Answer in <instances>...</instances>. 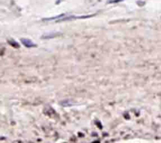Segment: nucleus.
Listing matches in <instances>:
<instances>
[{
    "instance_id": "5",
    "label": "nucleus",
    "mask_w": 161,
    "mask_h": 143,
    "mask_svg": "<svg viewBox=\"0 0 161 143\" xmlns=\"http://www.w3.org/2000/svg\"><path fill=\"white\" fill-rule=\"evenodd\" d=\"M122 1H124V0H109L108 2L109 3H116V2H120Z\"/></svg>"
},
{
    "instance_id": "1",
    "label": "nucleus",
    "mask_w": 161,
    "mask_h": 143,
    "mask_svg": "<svg viewBox=\"0 0 161 143\" xmlns=\"http://www.w3.org/2000/svg\"><path fill=\"white\" fill-rule=\"evenodd\" d=\"M21 43L25 46L28 48H31V47H36V44L35 42H33L31 39L27 38H22L21 39Z\"/></svg>"
},
{
    "instance_id": "3",
    "label": "nucleus",
    "mask_w": 161,
    "mask_h": 143,
    "mask_svg": "<svg viewBox=\"0 0 161 143\" xmlns=\"http://www.w3.org/2000/svg\"><path fill=\"white\" fill-rule=\"evenodd\" d=\"M8 42L11 45V46H14V47H16V48H18V47H20V46H19L18 43H17L16 41H14L13 39V41H11V40H9Z\"/></svg>"
},
{
    "instance_id": "4",
    "label": "nucleus",
    "mask_w": 161,
    "mask_h": 143,
    "mask_svg": "<svg viewBox=\"0 0 161 143\" xmlns=\"http://www.w3.org/2000/svg\"><path fill=\"white\" fill-rule=\"evenodd\" d=\"M61 105L63 106H71L72 104H71V101L69 100H66V101H63L61 102Z\"/></svg>"
},
{
    "instance_id": "2",
    "label": "nucleus",
    "mask_w": 161,
    "mask_h": 143,
    "mask_svg": "<svg viewBox=\"0 0 161 143\" xmlns=\"http://www.w3.org/2000/svg\"><path fill=\"white\" fill-rule=\"evenodd\" d=\"M59 35H61V33H58V32H53V33H48L42 36V39H53L56 37V36H58Z\"/></svg>"
}]
</instances>
